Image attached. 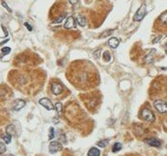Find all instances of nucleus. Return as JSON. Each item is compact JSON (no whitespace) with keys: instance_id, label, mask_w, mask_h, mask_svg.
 <instances>
[{"instance_id":"1","label":"nucleus","mask_w":167,"mask_h":156,"mask_svg":"<svg viewBox=\"0 0 167 156\" xmlns=\"http://www.w3.org/2000/svg\"><path fill=\"white\" fill-rule=\"evenodd\" d=\"M146 12H147V10H146V5L145 4H142L141 7L138 10V12H135V15L134 16V20L135 21H140L144 18V16L146 15Z\"/></svg>"},{"instance_id":"2","label":"nucleus","mask_w":167,"mask_h":156,"mask_svg":"<svg viewBox=\"0 0 167 156\" xmlns=\"http://www.w3.org/2000/svg\"><path fill=\"white\" fill-rule=\"evenodd\" d=\"M141 117L145 120V121H148V122H154V121L156 120L155 118V115L154 113L149 109V108H144L141 111Z\"/></svg>"},{"instance_id":"3","label":"nucleus","mask_w":167,"mask_h":156,"mask_svg":"<svg viewBox=\"0 0 167 156\" xmlns=\"http://www.w3.org/2000/svg\"><path fill=\"white\" fill-rule=\"evenodd\" d=\"M156 109L160 112V113H167V103L161 100H157L154 103Z\"/></svg>"},{"instance_id":"4","label":"nucleus","mask_w":167,"mask_h":156,"mask_svg":"<svg viewBox=\"0 0 167 156\" xmlns=\"http://www.w3.org/2000/svg\"><path fill=\"white\" fill-rule=\"evenodd\" d=\"M63 149V146L60 142L57 141H52L50 143L49 145V151L50 153H56L58 152V151L62 150Z\"/></svg>"},{"instance_id":"5","label":"nucleus","mask_w":167,"mask_h":156,"mask_svg":"<svg viewBox=\"0 0 167 156\" xmlns=\"http://www.w3.org/2000/svg\"><path fill=\"white\" fill-rule=\"evenodd\" d=\"M38 103H40V105H42L47 110H53L54 109L53 103L48 98H42V99L40 100V102H38Z\"/></svg>"},{"instance_id":"6","label":"nucleus","mask_w":167,"mask_h":156,"mask_svg":"<svg viewBox=\"0 0 167 156\" xmlns=\"http://www.w3.org/2000/svg\"><path fill=\"white\" fill-rule=\"evenodd\" d=\"M63 90V87L62 84L58 83V82H53L52 85H51V91L55 95H60Z\"/></svg>"},{"instance_id":"7","label":"nucleus","mask_w":167,"mask_h":156,"mask_svg":"<svg viewBox=\"0 0 167 156\" xmlns=\"http://www.w3.org/2000/svg\"><path fill=\"white\" fill-rule=\"evenodd\" d=\"M75 19L73 16H68L67 19L65 23V29H72V28H75Z\"/></svg>"},{"instance_id":"8","label":"nucleus","mask_w":167,"mask_h":156,"mask_svg":"<svg viewBox=\"0 0 167 156\" xmlns=\"http://www.w3.org/2000/svg\"><path fill=\"white\" fill-rule=\"evenodd\" d=\"M24 106H25V101H23V100H16L14 103V105H13V109L15 111H18Z\"/></svg>"},{"instance_id":"9","label":"nucleus","mask_w":167,"mask_h":156,"mask_svg":"<svg viewBox=\"0 0 167 156\" xmlns=\"http://www.w3.org/2000/svg\"><path fill=\"white\" fill-rule=\"evenodd\" d=\"M145 143H147L148 145L152 146H156V148H160L161 146V143L160 140L156 139V138H150V139L145 140Z\"/></svg>"},{"instance_id":"10","label":"nucleus","mask_w":167,"mask_h":156,"mask_svg":"<svg viewBox=\"0 0 167 156\" xmlns=\"http://www.w3.org/2000/svg\"><path fill=\"white\" fill-rule=\"evenodd\" d=\"M119 43H120V40H119L118 38H116V37H111L110 40L108 41L109 46L111 47V48H113V49L117 48L118 45H119Z\"/></svg>"},{"instance_id":"11","label":"nucleus","mask_w":167,"mask_h":156,"mask_svg":"<svg viewBox=\"0 0 167 156\" xmlns=\"http://www.w3.org/2000/svg\"><path fill=\"white\" fill-rule=\"evenodd\" d=\"M77 23H78L81 27H85V25H87V19H85V17L83 15H79L77 17Z\"/></svg>"},{"instance_id":"12","label":"nucleus","mask_w":167,"mask_h":156,"mask_svg":"<svg viewBox=\"0 0 167 156\" xmlns=\"http://www.w3.org/2000/svg\"><path fill=\"white\" fill-rule=\"evenodd\" d=\"M88 156H100V150L96 148H91L88 150Z\"/></svg>"},{"instance_id":"13","label":"nucleus","mask_w":167,"mask_h":156,"mask_svg":"<svg viewBox=\"0 0 167 156\" xmlns=\"http://www.w3.org/2000/svg\"><path fill=\"white\" fill-rule=\"evenodd\" d=\"M155 52H156V50L155 49H152L151 50V52H150V53L147 55V57H146V62H148V63H151V62H154V57H153V55L155 54Z\"/></svg>"},{"instance_id":"14","label":"nucleus","mask_w":167,"mask_h":156,"mask_svg":"<svg viewBox=\"0 0 167 156\" xmlns=\"http://www.w3.org/2000/svg\"><path fill=\"white\" fill-rule=\"evenodd\" d=\"M7 133L8 134H10V135H15V125H9V127H7Z\"/></svg>"},{"instance_id":"15","label":"nucleus","mask_w":167,"mask_h":156,"mask_svg":"<svg viewBox=\"0 0 167 156\" xmlns=\"http://www.w3.org/2000/svg\"><path fill=\"white\" fill-rule=\"evenodd\" d=\"M2 140L5 142V144H10L12 141V136L8 133L4 134V135H2Z\"/></svg>"},{"instance_id":"16","label":"nucleus","mask_w":167,"mask_h":156,"mask_svg":"<svg viewBox=\"0 0 167 156\" xmlns=\"http://www.w3.org/2000/svg\"><path fill=\"white\" fill-rule=\"evenodd\" d=\"M55 109L57 110V112H58V115L60 116L62 114V112H63V105H62V103H57L55 105Z\"/></svg>"},{"instance_id":"17","label":"nucleus","mask_w":167,"mask_h":156,"mask_svg":"<svg viewBox=\"0 0 167 156\" xmlns=\"http://www.w3.org/2000/svg\"><path fill=\"white\" fill-rule=\"evenodd\" d=\"M110 140L109 139H105V140H102V141H99L97 143V146H100V148H106L107 146H108Z\"/></svg>"},{"instance_id":"18","label":"nucleus","mask_w":167,"mask_h":156,"mask_svg":"<svg viewBox=\"0 0 167 156\" xmlns=\"http://www.w3.org/2000/svg\"><path fill=\"white\" fill-rule=\"evenodd\" d=\"M160 20L163 25H167V12H163V14L160 16Z\"/></svg>"},{"instance_id":"19","label":"nucleus","mask_w":167,"mask_h":156,"mask_svg":"<svg viewBox=\"0 0 167 156\" xmlns=\"http://www.w3.org/2000/svg\"><path fill=\"white\" fill-rule=\"evenodd\" d=\"M121 149H122V145L120 143H115L113 146V152H117V151L121 150Z\"/></svg>"},{"instance_id":"20","label":"nucleus","mask_w":167,"mask_h":156,"mask_svg":"<svg viewBox=\"0 0 167 156\" xmlns=\"http://www.w3.org/2000/svg\"><path fill=\"white\" fill-rule=\"evenodd\" d=\"M65 16H66V14H63V15H62L61 16H59L57 19H56L54 22H53V24H59V23H61V22H63V20L65 18Z\"/></svg>"},{"instance_id":"21","label":"nucleus","mask_w":167,"mask_h":156,"mask_svg":"<svg viewBox=\"0 0 167 156\" xmlns=\"http://www.w3.org/2000/svg\"><path fill=\"white\" fill-rule=\"evenodd\" d=\"M103 59H104L106 62H110V59H111V56L110 54V52H108V51L104 52V54H103Z\"/></svg>"},{"instance_id":"22","label":"nucleus","mask_w":167,"mask_h":156,"mask_svg":"<svg viewBox=\"0 0 167 156\" xmlns=\"http://www.w3.org/2000/svg\"><path fill=\"white\" fill-rule=\"evenodd\" d=\"M113 30H107V31H105L104 33H102L101 34V37H109V36H110L111 34H113Z\"/></svg>"},{"instance_id":"23","label":"nucleus","mask_w":167,"mask_h":156,"mask_svg":"<svg viewBox=\"0 0 167 156\" xmlns=\"http://www.w3.org/2000/svg\"><path fill=\"white\" fill-rule=\"evenodd\" d=\"M6 146L5 144H3V143H0V154H2L4 153L6 151Z\"/></svg>"},{"instance_id":"24","label":"nucleus","mask_w":167,"mask_h":156,"mask_svg":"<svg viewBox=\"0 0 167 156\" xmlns=\"http://www.w3.org/2000/svg\"><path fill=\"white\" fill-rule=\"evenodd\" d=\"M2 54L3 55H7V54H10L11 52V48L10 47H4V48H2Z\"/></svg>"},{"instance_id":"25","label":"nucleus","mask_w":167,"mask_h":156,"mask_svg":"<svg viewBox=\"0 0 167 156\" xmlns=\"http://www.w3.org/2000/svg\"><path fill=\"white\" fill-rule=\"evenodd\" d=\"M54 136H55V134H54V128H53V127H50V129H49V139L52 140L53 138H54Z\"/></svg>"},{"instance_id":"26","label":"nucleus","mask_w":167,"mask_h":156,"mask_svg":"<svg viewBox=\"0 0 167 156\" xmlns=\"http://www.w3.org/2000/svg\"><path fill=\"white\" fill-rule=\"evenodd\" d=\"M1 4H2V6H3L4 8H5V9H7V11H8V12H12V9H11V8H10L9 6H8V5H7V4H6L5 2H4V1H2V2H1Z\"/></svg>"},{"instance_id":"27","label":"nucleus","mask_w":167,"mask_h":156,"mask_svg":"<svg viewBox=\"0 0 167 156\" xmlns=\"http://www.w3.org/2000/svg\"><path fill=\"white\" fill-rule=\"evenodd\" d=\"M161 37H162L161 36H158L157 37H156V38H155V40H153V43H154V44H156V43H157L158 41H160V40H161Z\"/></svg>"},{"instance_id":"28","label":"nucleus","mask_w":167,"mask_h":156,"mask_svg":"<svg viewBox=\"0 0 167 156\" xmlns=\"http://www.w3.org/2000/svg\"><path fill=\"white\" fill-rule=\"evenodd\" d=\"M24 25L26 26L27 29L29 30V31H32V27H31V26H30V24H29V23H27V22H26V23H24Z\"/></svg>"},{"instance_id":"29","label":"nucleus","mask_w":167,"mask_h":156,"mask_svg":"<svg viewBox=\"0 0 167 156\" xmlns=\"http://www.w3.org/2000/svg\"><path fill=\"white\" fill-rule=\"evenodd\" d=\"M69 2H70L71 5H75V4L78 2V0H69Z\"/></svg>"},{"instance_id":"30","label":"nucleus","mask_w":167,"mask_h":156,"mask_svg":"<svg viewBox=\"0 0 167 156\" xmlns=\"http://www.w3.org/2000/svg\"><path fill=\"white\" fill-rule=\"evenodd\" d=\"M53 123L54 124H58L59 123V120L57 118H53Z\"/></svg>"},{"instance_id":"31","label":"nucleus","mask_w":167,"mask_h":156,"mask_svg":"<svg viewBox=\"0 0 167 156\" xmlns=\"http://www.w3.org/2000/svg\"><path fill=\"white\" fill-rule=\"evenodd\" d=\"M164 49H165V53L167 54V43L164 45Z\"/></svg>"},{"instance_id":"32","label":"nucleus","mask_w":167,"mask_h":156,"mask_svg":"<svg viewBox=\"0 0 167 156\" xmlns=\"http://www.w3.org/2000/svg\"><path fill=\"white\" fill-rule=\"evenodd\" d=\"M10 156H14V155H10Z\"/></svg>"}]
</instances>
